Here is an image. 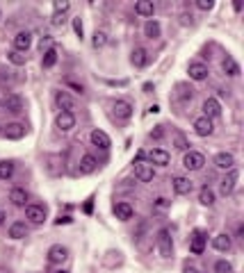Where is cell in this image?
Wrapping results in <instances>:
<instances>
[{"label":"cell","mask_w":244,"mask_h":273,"mask_svg":"<svg viewBox=\"0 0 244 273\" xmlns=\"http://www.w3.org/2000/svg\"><path fill=\"white\" fill-rule=\"evenodd\" d=\"M25 218H28V223H32V225H43L46 218H48V212H46L43 205L28 203L25 205Z\"/></svg>","instance_id":"6da1fadb"},{"label":"cell","mask_w":244,"mask_h":273,"mask_svg":"<svg viewBox=\"0 0 244 273\" xmlns=\"http://www.w3.org/2000/svg\"><path fill=\"white\" fill-rule=\"evenodd\" d=\"M2 107H5V112L19 116V114L25 112V100H23V96H19V93H7L5 100H2Z\"/></svg>","instance_id":"7a4b0ae2"},{"label":"cell","mask_w":244,"mask_h":273,"mask_svg":"<svg viewBox=\"0 0 244 273\" xmlns=\"http://www.w3.org/2000/svg\"><path fill=\"white\" fill-rule=\"evenodd\" d=\"M158 251H160V255L164 259L174 255V241H171V232H169L167 228H162V230L158 232Z\"/></svg>","instance_id":"3957f363"},{"label":"cell","mask_w":244,"mask_h":273,"mask_svg":"<svg viewBox=\"0 0 244 273\" xmlns=\"http://www.w3.org/2000/svg\"><path fill=\"white\" fill-rule=\"evenodd\" d=\"M237 180H240V171H237V168H230V171H226V175L222 178V184H219L222 196H230V194L235 191Z\"/></svg>","instance_id":"277c9868"},{"label":"cell","mask_w":244,"mask_h":273,"mask_svg":"<svg viewBox=\"0 0 244 273\" xmlns=\"http://www.w3.org/2000/svg\"><path fill=\"white\" fill-rule=\"evenodd\" d=\"M183 166L187 168V171H201L205 166V157L199 150H187L185 157H183Z\"/></svg>","instance_id":"5b68a950"},{"label":"cell","mask_w":244,"mask_h":273,"mask_svg":"<svg viewBox=\"0 0 244 273\" xmlns=\"http://www.w3.org/2000/svg\"><path fill=\"white\" fill-rule=\"evenodd\" d=\"M187 75H189V80H194V82H203V80H208V75H210L208 64L189 62L187 64Z\"/></svg>","instance_id":"8992f818"},{"label":"cell","mask_w":244,"mask_h":273,"mask_svg":"<svg viewBox=\"0 0 244 273\" xmlns=\"http://www.w3.org/2000/svg\"><path fill=\"white\" fill-rule=\"evenodd\" d=\"M76 114L73 112H60L55 116V127L60 130V132H71L73 127H76Z\"/></svg>","instance_id":"52a82bcc"},{"label":"cell","mask_w":244,"mask_h":273,"mask_svg":"<svg viewBox=\"0 0 244 273\" xmlns=\"http://www.w3.org/2000/svg\"><path fill=\"white\" fill-rule=\"evenodd\" d=\"M55 105L60 107V112H73L76 109V100H73V96H71L69 91H55Z\"/></svg>","instance_id":"ba28073f"},{"label":"cell","mask_w":244,"mask_h":273,"mask_svg":"<svg viewBox=\"0 0 244 273\" xmlns=\"http://www.w3.org/2000/svg\"><path fill=\"white\" fill-rule=\"evenodd\" d=\"M205 244H208V235L203 230H194V235L189 239V253L192 255H201L205 251Z\"/></svg>","instance_id":"9c48e42d"},{"label":"cell","mask_w":244,"mask_h":273,"mask_svg":"<svg viewBox=\"0 0 244 273\" xmlns=\"http://www.w3.org/2000/svg\"><path fill=\"white\" fill-rule=\"evenodd\" d=\"M2 134H5L7 139H12V141H19V139H23V137L28 134V127L23 126V123H19V121H14V123H7V126H5Z\"/></svg>","instance_id":"30bf717a"},{"label":"cell","mask_w":244,"mask_h":273,"mask_svg":"<svg viewBox=\"0 0 244 273\" xmlns=\"http://www.w3.org/2000/svg\"><path fill=\"white\" fill-rule=\"evenodd\" d=\"M89 141H91V146H96V148H101V150H110V146H112V139L107 137V132H103V130H91V134H89Z\"/></svg>","instance_id":"8fae6325"},{"label":"cell","mask_w":244,"mask_h":273,"mask_svg":"<svg viewBox=\"0 0 244 273\" xmlns=\"http://www.w3.org/2000/svg\"><path fill=\"white\" fill-rule=\"evenodd\" d=\"M203 116H205V119H219V116H222V105H219V100L217 98H205L203 100Z\"/></svg>","instance_id":"7c38bea8"},{"label":"cell","mask_w":244,"mask_h":273,"mask_svg":"<svg viewBox=\"0 0 244 273\" xmlns=\"http://www.w3.org/2000/svg\"><path fill=\"white\" fill-rule=\"evenodd\" d=\"M30 46H32V32H28V30L16 32V36H14V50H19V53H28Z\"/></svg>","instance_id":"4fadbf2b"},{"label":"cell","mask_w":244,"mask_h":273,"mask_svg":"<svg viewBox=\"0 0 244 273\" xmlns=\"http://www.w3.org/2000/svg\"><path fill=\"white\" fill-rule=\"evenodd\" d=\"M148 162H151V166H169L171 155H169L167 150H162V148H153V150L148 153Z\"/></svg>","instance_id":"5bb4252c"},{"label":"cell","mask_w":244,"mask_h":273,"mask_svg":"<svg viewBox=\"0 0 244 273\" xmlns=\"http://www.w3.org/2000/svg\"><path fill=\"white\" fill-rule=\"evenodd\" d=\"M69 257V248L62 244H55L48 248V262L50 264H62L64 259Z\"/></svg>","instance_id":"9a60e30c"},{"label":"cell","mask_w":244,"mask_h":273,"mask_svg":"<svg viewBox=\"0 0 244 273\" xmlns=\"http://www.w3.org/2000/svg\"><path fill=\"white\" fill-rule=\"evenodd\" d=\"M194 132L199 137H210L215 132V123L210 119H205V116H199V119H194Z\"/></svg>","instance_id":"2e32d148"},{"label":"cell","mask_w":244,"mask_h":273,"mask_svg":"<svg viewBox=\"0 0 244 273\" xmlns=\"http://www.w3.org/2000/svg\"><path fill=\"white\" fill-rule=\"evenodd\" d=\"M171 184H174V191L178 194V196H187L189 191H192V180L189 178H185V175H176L174 180H171Z\"/></svg>","instance_id":"e0dca14e"},{"label":"cell","mask_w":244,"mask_h":273,"mask_svg":"<svg viewBox=\"0 0 244 273\" xmlns=\"http://www.w3.org/2000/svg\"><path fill=\"white\" fill-rule=\"evenodd\" d=\"M112 109H114V116H117V119L128 121L130 116H133V105H130L128 100H114Z\"/></svg>","instance_id":"ac0fdd59"},{"label":"cell","mask_w":244,"mask_h":273,"mask_svg":"<svg viewBox=\"0 0 244 273\" xmlns=\"http://www.w3.org/2000/svg\"><path fill=\"white\" fill-rule=\"evenodd\" d=\"M98 168V160L94 157V155H82L80 157V166H78V171H80V175H89V173H94Z\"/></svg>","instance_id":"d6986e66"},{"label":"cell","mask_w":244,"mask_h":273,"mask_svg":"<svg viewBox=\"0 0 244 273\" xmlns=\"http://www.w3.org/2000/svg\"><path fill=\"white\" fill-rule=\"evenodd\" d=\"M135 178L140 182H153L155 168L151 164H135Z\"/></svg>","instance_id":"ffe728a7"},{"label":"cell","mask_w":244,"mask_h":273,"mask_svg":"<svg viewBox=\"0 0 244 273\" xmlns=\"http://www.w3.org/2000/svg\"><path fill=\"white\" fill-rule=\"evenodd\" d=\"M114 214H117L119 221H130L135 214L133 205L126 203V200H119V203H114Z\"/></svg>","instance_id":"44dd1931"},{"label":"cell","mask_w":244,"mask_h":273,"mask_svg":"<svg viewBox=\"0 0 244 273\" xmlns=\"http://www.w3.org/2000/svg\"><path fill=\"white\" fill-rule=\"evenodd\" d=\"M135 14L142 16V18H151V16L155 14L153 0H137V2H135Z\"/></svg>","instance_id":"7402d4cb"},{"label":"cell","mask_w":244,"mask_h":273,"mask_svg":"<svg viewBox=\"0 0 244 273\" xmlns=\"http://www.w3.org/2000/svg\"><path fill=\"white\" fill-rule=\"evenodd\" d=\"M148 59H151V57H148L146 48H135L133 53H130V64H133L135 69H144L148 64Z\"/></svg>","instance_id":"603a6c76"},{"label":"cell","mask_w":244,"mask_h":273,"mask_svg":"<svg viewBox=\"0 0 244 273\" xmlns=\"http://www.w3.org/2000/svg\"><path fill=\"white\" fill-rule=\"evenodd\" d=\"M215 166L222 168V171L235 168V157H233V153H217L215 155Z\"/></svg>","instance_id":"cb8c5ba5"},{"label":"cell","mask_w":244,"mask_h":273,"mask_svg":"<svg viewBox=\"0 0 244 273\" xmlns=\"http://www.w3.org/2000/svg\"><path fill=\"white\" fill-rule=\"evenodd\" d=\"M212 246H215V251H219V253H228L230 248H233V239H230V235H226V232H219V235L212 239Z\"/></svg>","instance_id":"d4e9b609"},{"label":"cell","mask_w":244,"mask_h":273,"mask_svg":"<svg viewBox=\"0 0 244 273\" xmlns=\"http://www.w3.org/2000/svg\"><path fill=\"white\" fill-rule=\"evenodd\" d=\"M9 200H12V205H16V207H25L30 200L28 191L21 189V187H14V189L9 191Z\"/></svg>","instance_id":"484cf974"},{"label":"cell","mask_w":244,"mask_h":273,"mask_svg":"<svg viewBox=\"0 0 244 273\" xmlns=\"http://www.w3.org/2000/svg\"><path fill=\"white\" fill-rule=\"evenodd\" d=\"M12 239H25L28 237V223L25 221H14L9 225V232H7Z\"/></svg>","instance_id":"4316f807"},{"label":"cell","mask_w":244,"mask_h":273,"mask_svg":"<svg viewBox=\"0 0 244 273\" xmlns=\"http://www.w3.org/2000/svg\"><path fill=\"white\" fill-rule=\"evenodd\" d=\"M144 35H146V39H151V41L160 39V35H162L160 23H158V21H146V23H144Z\"/></svg>","instance_id":"83f0119b"},{"label":"cell","mask_w":244,"mask_h":273,"mask_svg":"<svg viewBox=\"0 0 244 273\" xmlns=\"http://www.w3.org/2000/svg\"><path fill=\"white\" fill-rule=\"evenodd\" d=\"M199 203L205 205V207H212V205H215V191L210 189L208 184L199 189Z\"/></svg>","instance_id":"f1b7e54d"},{"label":"cell","mask_w":244,"mask_h":273,"mask_svg":"<svg viewBox=\"0 0 244 273\" xmlns=\"http://www.w3.org/2000/svg\"><path fill=\"white\" fill-rule=\"evenodd\" d=\"M222 69H224V73H226L228 77H237V75H240V64H237L233 57H226V59H224Z\"/></svg>","instance_id":"f546056e"},{"label":"cell","mask_w":244,"mask_h":273,"mask_svg":"<svg viewBox=\"0 0 244 273\" xmlns=\"http://www.w3.org/2000/svg\"><path fill=\"white\" fill-rule=\"evenodd\" d=\"M12 175H14V162H7L2 160L0 162V180H12Z\"/></svg>","instance_id":"4dcf8cb0"},{"label":"cell","mask_w":244,"mask_h":273,"mask_svg":"<svg viewBox=\"0 0 244 273\" xmlns=\"http://www.w3.org/2000/svg\"><path fill=\"white\" fill-rule=\"evenodd\" d=\"M55 64H57V48L46 50V53H43V57H41V66H43V69H53Z\"/></svg>","instance_id":"1f68e13d"},{"label":"cell","mask_w":244,"mask_h":273,"mask_svg":"<svg viewBox=\"0 0 244 273\" xmlns=\"http://www.w3.org/2000/svg\"><path fill=\"white\" fill-rule=\"evenodd\" d=\"M176 89H178V93H176V96L181 98V103H189V100L194 98V91H192V87H189V89H187L185 84H178Z\"/></svg>","instance_id":"d6a6232c"},{"label":"cell","mask_w":244,"mask_h":273,"mask_svg":"<svg viewBox=\"0 0 244 273\" xmlns=\"http://www.w3.org/2000/svg\"><path fill=\"white\" fill-rule=\"evenodd\" d=\"M105 43H107V32L105 30H96L94 32V39H91V46L94 48H103Z\"/></svg>","instance_id":"836d02e7"},{"label":"cell","mask_w":244,"mask_h":273,"mask_svg":"<svg viewBox=\"0 0 244 273\" xmlns=\"http://www.w3.org/2000/svg\"><path fill=\"white\" fill-rule=\"evenodd\" d=\"M7 59L14 64V66H23V64L28 62V57L23 55V53H19V50H9V53H7Z\"/></svg>","instance_id":"e575fe53"},{"label":"cell","mask_w":244,"mask_h":273,"mask_svg":"<svg viewBox=\"0 0 244 273\" xmlns=\"http://www.w3.org/2000/svg\"><path fill=\"white\" fill-rule=\"evenodd\" d=\"M174 144H176V148H178V150H185V153H187L189 146H192V144L185 139V134H181V132L174 134Z\"/></svg>","instance_id":"d590c367"},{"label":"cell","mask_w":244,"mask_h":273,"mask_svg":"<svg viewBox=\"0 0 244 273\" xmlns=\"http://www.w3.org/2000/svg\"><path fill=\"white\" fill-rule=\"evenodd\" d=\"M215 273H233V264L228 259H217L215 262Z\"/></svg>","instance_id":"8d00e7d4"},{"label":"cell","mask_w":244,"mask_h":273,"mask_svg":"<svg viewBox=\"0 0 244 273\" xmlns=\"http://www.w3.org/2000/svg\"><path fill=\"white\" fill-rule=\"evenodd\" d=\"M64 84H66L69 89L78 91V93H84V84H82V82H76V80H71V77H66V80H64Z\"/></svg>","instance_id":"74e56055"},{"label":"cell","mask_w":244,"mask_h":273,"mask_svg":"<svg viewBox=\"0 0 244 273\" xmlns=\"http://www.w3.org/2000/svg\"><path fill=\"white\" fill-rule=\"evenodd\" d=\"M69 2H66V0H57L55 5H53V9H55V14H66V12H69Z\"/></svg>","instance_id":"f35d334b"},{"label":"cell","mask_w":244,"mask_h":273,"mask_svg":"<svg viewBox=\"0 0 244 273\" xmlns=\"http://www.w3.org/2000/svg\"><path fill=\"white\" fill-rule=\"evenodd\" d=\"M196 7L201 9V12H210V9L215 7V2H212V0H199V2H196Z\"/></svg>","instance_id":"ab89813d"},{"label":"cell","mask_w":244,"mask_h":273,"mask_svg":"<svg viewBox=\"0 0 244 273\" xmlns=\"http://www.w3.org/2000/svg\"><path fill=\"white\" fill-rule=\"evenodd\" d=\"M73 30H76V35H78V39H82V21H80V16L78 18H73Z\"/></svg>","instance_id":"60d3db41"},{"label":"cell","mask_w":244,"mask_h":273,"mask_svg":"<svg viewBox=\"0 0 244 273\" xmlns=\"http://www.w3.org/2000/svg\"><path fill=\"white\" fill-rule=\"evenodd\" d=\"M162 127H164V126H158V130H155V132H151V139H162V137H164V130H162Z\"/></svg>","instance_id":"b9f144b4"},{"label":"cell","mask_w":244,"mask_h":273,"mask_svg":"<svg viewBox=\"0 0 244 273\" xmlns=\"http://www.w3.org/2000/svg\"><path fill=\"white\" fill-rule=\"evenodd\" d=\"M50 23H53L55 28H57V25H62V23H64V14H53V21H50Z\"/></svg>","instance_id":"7bdbcfd3"},{"label":"cell","mask_w":244,"mask_h":273,"mask_svg":"<svg viewBox=\"0 0 244 273\" xmlns=\"http://www.w3.org/2000/svg\"><path fill=\"white\" fill-rule=\"evenodd\" d=\"M155 205H158V207H169V200H167V198H155Z\"/></svg>","instance_id":"ee69618b"},{"label":"cell","mask_w":244,"mask_h":273,"mask_svg":"<svg viewBox=\"0 0 244 273\" xmlns=\"http://www.w3.org/2000/svg\"><path fill=\"white\" fill-rule=\"evenodd\" d=\"M5 218H7V217H5V210H2V207H0V225L5 223Z\"/></svg>","instance_id":"f6af8a7d"},{"label":"cell","mask_w":244,"mask_h":273,"mask_svg":"<svg viewBox=\"0 0 244 273\" xmlns=\"http://www.w3.org/2000/svg\"><path fill=\"white\" fill-rule=\"evenodd\" d=\"M183 273H201V271H196V269H192V266H185V271Z\"/></svg>","instance_id":"bcb514c9"},{"label":"cell","mask_w":244,"mask_h":273,"mask_svg":"<svg viewBox=\"0 0 244 273\" xmlns=\"http://www.w3.org/2000/svg\"><path fill=\"white\" fill-rule=\"evenodd\" d=\"M57 273H69V271H57Z\"/></svg>","instance_id":"7dc6e473"},{"label":"cell","mask_w":244,"mask_h":273,"mask_svg":"<svg viewBox=\"0 0 244 273\" xmlns=\"http://www.w3.org/2000/svg\"><path fill=\"white\" fill-rule=\"evenodd\" d=\"M0 18H2V12H0Z\"/></svg>","instance_id":"c3c4849f"},{"label":"cell","mask_w":244,"mask_h":273,"mask_svg":"<svg viewBox=\"0 0 244 273\" xmlns=\"http://www.w3.org/2000/svg\"><path fill=\"white\" fill-rule=\"evenodd\" d=\"M0 134H2V130H0Z\"/></svg>","instance_id":"681fc988"}]
</instances>
